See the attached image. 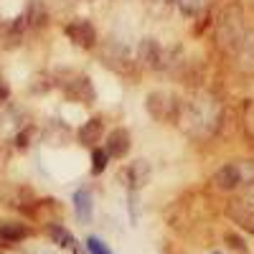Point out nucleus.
I'll list each match as a JSON object with an SVG mask.
<instances>
[{"label":"nucleus","instance_id":"1","mask_svg":"<svg viewBox=\"0 0 254 254\" xmlns=\"http://www.w3.org/2000/svg\"><path fill=\"white\" fill-rule=\"evenodd\" d=\"M145 110L158 122H173L181 115V102L173 92L168 89H155L145 97Z\"/></svg>","mask_w":254,"mask_h":254},{"label":"nucleus","instance_id":"2","mask_svg":"<svg viewBox=\"0 0 254 254\" xmlns=\"http://www.w3.org/2000/svg\"><path fill=\"white\" fill-rule=\"evenodd\" d=\"M229 216L254 234V186H249L242 193V198L229 206Z\"/></svg>","mask_w":254,"mask_h":254},{"label":"nucleus","instance_id":"3","mask_svg":"<svg viewBox=\"0 0 254 254\" xmlns=\"http://www.w3.org/2000/svg\"><path fill=\"white\" fill-rule=\"evenodd\" d=\"M66 36H69V41L74 46H79V49H94V44H97V31H94V26L89 23V20H84V18H76V20H71V23H66Z\"/></svg>","mask_w":254,"mask_h":254},{"label":"nucleus","instance_id":"4","mask_svg":"<svg viewBox=\"0 0 254 254\" xmlns=\"http://www.w3.org/2000/svg\"><path fill=\"white\" fill-rule=\"evenodd\" d=\"M219 38H221V46L224 49H237L242 44V18H234V8L226 10L221 23H219Z\"/></svg>","mask_w":254,"mask_h":254},{"label":"nucleus","instance_id":"5","mask_svg":"<svg viewBox=\"0 0 254 254\" xmlns=\"http://www.w3.org/2000/svg\"><path fill=\"white\" fill-rule=\"evenodd\" d=\"M102 59H104L107 66H112L117 71H130L135 66V56L130 54V49H127V46H122L120 41H112L110 46H104Z\"/></svg>","mask_w":254,"mask_h":254},{"label":"nucleus","instance_id":"6","mask_svg":"<svg viewBox=\"0 0 254 254\" xmlns=\"http://www.w3.org/2000/svg\"><path fill=\"white\" fill-rule=\"evenodd\" d=\"M137 61L145 69H163L165 66V51L155 38H142L137 46Z\"/></svg>","mask_w":254,"mask_h":254},{"label":"nucleus","instance_id":"7","mask_svg":"<svg viewBox=\"0 0 254 254\" xmlns=\"http://www.w3.org/2000/svg\"><path fill=\"white\" fill-rule=\"evenodd\" d=\"M64 94H66L71 102H79V104H92L94 102V87H92V81L89 76H71L66 84H64Z\"/></svg>","mask_w":254,"mask_h":254},{"label":"nucleus","instance_id":"8","mask_svg":"<svg viewBox=\"0 0 254 254\" xmlns=\"http://www.w3.org/2000/svg\"><path fill=\"white\" fill-rule=\"evenodd\" d=\"M120 181L130 190L142 188L147 181H150V163H147V160H135L130 165H125L122 173H120Z\"/></svg>","mask_w":254,"mask_h":254},{"label":"nucleus","instance_id":"9","mask_svg":"<svg viewBox=\"0 0 254 254\" xmlns=\"http://www.w3.org/2000/svg\"><path fill=\"white\" fill-rule=\"evenodd\" d=\"M242 181H244V176H242V168L237 163H226L214 173V183L221 190H237L242 186Z\"/></svg>","mask_w":254,"mask_h":254},{"label":"nucleus","instance_id":"10","mask_svg":"<svg viewBox=\"0 0 254 254\" xmlns=\"http://www.w3.org/2000/svg\"><path fill=\"white\" fill-rule=\"evenodd\" d=\"M104 153L110 158H125L130 153V132L122 130V127H115V130L107 135V145H104Z\"/></svg>","mask_w":254,"mask_h":254},{"label":"nucleus","instance_id":"11","mask_svg":"<svg viewBox=\"0 0 254 254\" xmlns=\"http://www.w3.org/2000/svg\"><path fill=\"white\" fill-rule=\"evenodd\" d=\"M102 135H104V122L99 120V117H92V120H87L81 127H79V132H76V137H79V142L81 145H87V147H97V142L102 140Z\"/></svg>","mask_w":254,"mask_h":254},{"label":"nucleus","instance_id":"12","mask_svg":"<svg viewBox=\"0 0 254 254\" xmlns=\"http://www.w3.org/2000/svg\"><path fill=\"white\" fill-rule=\"evenodd\" d=\"M46 231H49V237L54 239V244H59V247H64V249H71V252H81L79 242H76V239H74L61 224H49Z\"/></svg>","mask_w":254,"mask_h":254},{"label":"nucleus","instance_id":"13","mask_svg":"<svg viewBox=\"0 0 254 254\" xmlns=\"http://www.w3.org/2000/svg\"><path fill=\"white\" fill-rule=\"evenodd\" d=\"M31 234V229L26 224H18V221H3L0 224V239L3 242H20Z\"/></svg>","mask_w":254,"mask_h":254},{"label":"nucleus","instance_id":"14","mask_svg":"<svg viewBox=\"0 0 254 254\" xmlns=\"http://www.w3.org/2000/svg\"><path fill=\"white\" fill-rule=\"evenodd\" d=\"M74 211H76L79 221H89L92 219V193L87 188H79L74 193Z\"/></svg>","mask_w":254,"mask_h":254},{"label":"nucleus","instance_id":"15","mask_svg":"<svg viewBox=\"0 0 254 254\" xmlns=\"http://www.w3.org/2000/svg\"><path fill=\"white\" fill-rule=\"evenodd\" d=\"M23 15H26V23H28V26H33V28L46 26V20H49L46 8H44V3H41V0H31Z\"/></svg>","mask_w":254,"mask_h":254},{"label":"nucleus","instance_id":"16","mask_svg":"<svg viewBox=\"0 0 254 254\" xmlns=\"http://www.w3.org/2000/svg\"><path fill=\"white\" fill-rule=\"evenodd\" d=\"M107 163H110V155L104 153L102 147H94V150H92V165H89L92 176H99V173H104V168H107Z\"/></svg>","mask_w":254,"mask_h":254},{"label":"nucleus","instance_id":"17","mask_svg":"<svg viewBox=\"0 0 254 254\" xmlns=\"http://www.w3.org/2000/svg\"><path fill=\"white\" fill-rule=\"evenodd\" d=\"M176 5H178L181 15H186V18H196L198 10H201V0H176Z\"/></svg>","mask_w":254,"mask_h":254},{"label":"nucleus","instance_id":"18","mask_svg":"<svg viewBox=\"0 0 254 254\" xmlns=\"http://www.w3.org/2000/svg\"><path fill=\"white\" fill-rule=\"evenodd\" d=\"M33 137H36V127H33V125H28L26 130H20V132L15 135V145L20 147V150H23V147H28V145L33 142Z\"/></svg>","mask_w":254,"mask_h":254},{"label":"nucleus","instance_id":"19","mask_svg":"<svg viewBox=\"0 0 254 254\" xmlns=\"http://www.w3.org/2000/svg\"><path fill=\"white\" fill-rule=\"evenodd\" d=\"M244 130L249 137H254V99L244 104Z\"/></svg>","mask_w":254,"mask_h":254},{"label":"nucleus","instance_id":"20","mask_svg":"<svg viewBox=\"0 0 254 254\" xmlns=\"http://www.w3.org/2000/svg\"><path fill=\"white\" fill-rule=\"evenodd\" d=\"M87 249H89V254H112L107 249V244H104L102 239H97V237H89L87 239Z\"/></svg>","mask_w":254,"mask_h":254},{"label":"nucleus","instance_id":"21","mask_svg":"<svg viewBox=\"0 0 254 254\" xmlns=\"http://www.w3.org/2000/svg\"><path fill=\"white\" fill-rule=\"evenodd\" d=\"M226 242H229L231 247H234V249H239V252H244V249H247V247H244V242H242V237H237L234 231H229V234H226Z\"/></svg>","mask_w":254,"mask_h":254},{"label":"nucleus","instance_id":"22","mask_svg":"<svg viewBox=\"0 0 254 254\" xmlns=\"http://www.w3.org/2000/svg\"><path fill=\"white\" fill-rule=\"evenodd\" d=\"M8 97H10V87H8V84H5L3 79H0V104L8 102Z\"/></svg>","mask_w":254,"mask_h":254},{"label":"nucleus","instance_id":"23","mask_svg":"<svg viewBox=\"0 0 254 254\" xmlns=\"http://www.w3.org/2000/svg\"><path fill=\"white\" fill-rule=\"evenodd\" d=\"M211 254H224V252H211Z\"/></svg>","mask_w":254,"mask_h":254}]
</instances>
